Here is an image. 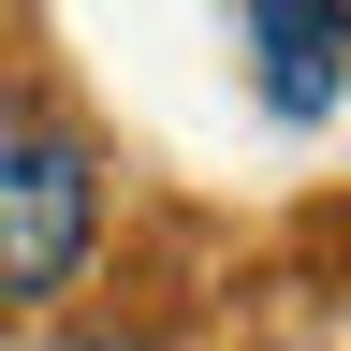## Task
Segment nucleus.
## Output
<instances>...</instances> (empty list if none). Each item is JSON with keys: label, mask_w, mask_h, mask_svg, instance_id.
Masks as SVG:
<instances>
[{"label": "nucleus", "mask_w": 351, "mask_h": 351, "mask_svg": "<svg viewBox=\"0 0 351 351\" xmlns=\"http://www.w3.org/2000/svg\"><path fill=\"white\" fill-rule=\"evenodd\" d=\"M88 219H103V191H88V161L59 147V132L0 117V307L59 293L73 263H88Z\"/></svg>", "instance_id": "f257e3e1"}, {"label": "nucleus", "mask_w": 351, "mask_h": 351, "mask_svg": "<svg viewBox=\"0 0 351 351\" xmlns=\"http://www.w3.org/2000/svg\"><path fill=\"white\" fill-rule=\"evenodd\" d=\"M249 44H263V88H278L293 117H322V88H337V44H351V15H249Z\"/></svg>", "instance_id": "f03ea898"}]
</instances>
